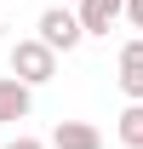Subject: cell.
<instances>
[{
  "instance_id": "obj_1",
  "label": "cell",
  "mask_w": 143,
  "mask_h": 149,
  "mask_svg": "<svg viewBox=\"0 0 143 149\" xmlns=\"http://www.w3.org/2000/svg\"><path fill=\"white\" fill-rule=\"evenodd\" d=\"M6 63H12V80H17V86H29V92H35V86H46V80L57 74V57L46 52L35 35H29V40H17V46L6 52Z\"/></svg>"
},
{
  "instance_id": "obj_2",
  "label": "cell",
  "mask_w": 143,
  "mask_h": 149,
  "mask_svg": "<svg viewBox=\"0 0 143 149\" xmlns=\"http://www.w3.org/2000/svg\"><path fill=\"white\" fill-rule=\"evenodd\" d=\"M35 29H40V46H46V52H63V57H69L74 52V46H80V40H86V35H80V23H74V12H69V6H46V12H40V23H35Z\"/></svg>"
},
{
  "instance_id": "obj_3",
  "label": "cell",
  "mask_w": 143,
  "mask_h": 149,
  "mask_svg": "<svg viewBox=\"0 0 143 149\" xmlns=\"http://www.w3.org/2000/svg\"><path fill=\"white\" fill-rule=\"evenodd\" d=\"M120 12H126V0H80L74 23H80V35H109L120 23Z\"/></svg>"
},
{
  "instance_id": "obj_4",
  "label": "cell",
  "mask_w": 143,
  "mask_h": 149,
  "mask_svg": "<svg viewBox=\"0 0 143 149\" xmlns=\"http://www.w3.org/2000/svg\"><path fill=\"white\" fill-rule=\"evenodd\" d=\"M115 63H120V92H126V103H143V40H126Z\"/></svg>"
},
{
  "instance_id": "obj_5",
  "label": "cell",
  "mask_w": 143,
  "mask_h": 149,
  "mask_svg": "<svg viewBox=\"0 0 143 149\" xmlns=\"http://www.w3.org/2000/svg\"><path fill=\"white\" fill-rule=\"evenodd\" d=\"M52 149H103V132L92 120H57L52 126Z\"/></svg>"
},
{
  "instance_id": "obj_6",
  "label": "cell",
  "mask_w": 143,
  "mask_h": 149,
  "mask_svg": "<svg viewBox=\"0 0 143 149\" xmlns=\"http://www.w3.org/2000/svg\"><path fill=\"white\" fill-rule=\"evenodd\" d=\"M29 109H35V92H29V86H17L12 74H0V126L29 120Z\"/></svg>"
},
{
  "instance_id": "obj_7",
  "label": "cell",
  "mask_w": 143,
  "mask_h": 149,
  "mask_svg": "<svg viewBox=\"0 0 143 149\" xmlns=\"http://www.w3.org/2000/svg\"><path fill=\"white\" fill-rule=\"evenodd\" d=\"M115 132H120V143H126V149H143V103H126Z\"/></svg>"
},
{
  "instance_id": "obj_8",
  "label": "cell",
  "mask_w": 143,
  "mask_h": 149,
  "mask_svg": "<svg viewBox=\"0 0 143 149\" xmlns=\"http://www.w3.org/2000/svg\"><path fill=\"white\" fill-rule=\"evenodd\" d=\"M120 17H132V23L143 29V0H126V12H120Z\"/></svg>"
},
{
  "instance_id": "obj_9",
  "label": "cell",
  "mask_w": 143,
  "mask_h": 149,
  "mask_svg": "<svg viewBox=\"0 0 143 149\" xmlns=\"http://www.w3.org/2000/svg\"><path fill=\"white\" fill-rule=\"evenodd\" d=\"M0 149H46L40 138H12V143H0Z\"/></svg>"
}]
</instances>
